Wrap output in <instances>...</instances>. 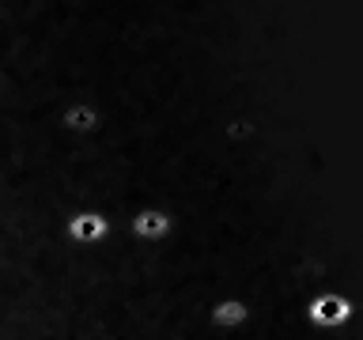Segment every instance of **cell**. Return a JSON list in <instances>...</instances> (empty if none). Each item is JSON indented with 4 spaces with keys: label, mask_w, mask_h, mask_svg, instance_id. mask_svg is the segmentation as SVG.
Wrapping results in <instances>:
<instances>
[{
    "label": "cell",
    "mask_w": 363,
    "mask_h": 340,
    "mask_svg": "<svg viewBox=\"0 0 363 340\" xmlns=\"http://www.w3.org/2000/svg\"><path fill=\"white\" fill-rule=\"evenodd\" d=\"M352 317H356V299L337 291H318L303 302V322L318 329V333H333V329H345Z\"/></svg>",
    "instance_id": "obj_1"
},
{
    "label": "cell",
    "mask_w": 363,
    "mask_h": 340,
    "mask_svg": "<svg viewBox=\"0 0 363 340\" xmlns=\"http://www.w3.org/2000/svg\"><path fill=\"white\" fill-rule=\"evenodd\" d=\"M178 231V212L163 208V204H144L129 215V234L140 246H159L167 238H174Z\"/></svg>",
    "instance_id": "obj_2"
},
{
    "label": "cell",
    "mask_w": 363,
    "mask_h": 340,
    "mask_svg": "<svg viewBox=\"0 0 363 340\" xmlns=\"http://www.w3.org/2000/svg\"><path fill=\"white\" fill-rule=\"evenodd\" d=\"M113 234V220L99 208H79L65 220V238L72 246H102Z\"/></svg>",
    "instance_id": "obj_3"
},
{
    "label": "cell",
    "mask_w": 363,
    "mask_h": 340,
    "mask_svg": "<svg viewBox=\"0 0 363 340\" xmlns=\"http://www.w3.org/2000/svg\"><path fill=\"white\" fill-rule=\"evenodd\" d=\"M57 125H61V132L76 136V140H87V136H95L102 129V110L91 98L65 102L61 113H57Z\"/></svg>",
    "instance_id": "obj_4"
},
{
    "label": "cell",
    "mask_w": 363,
    "mask_h": 340,
    "mask_svg": "<svg viewBox=\"0 0 363 340\" xmlns=\"http://www.w3.org/2000/svg\"><path fill=\"white\" fill-rule=\"evenodd\" d=\"M254 317V306H250L242 295H220L208 306V325L216 333H242Z\"/></svg>",
    "instance_id": "obj_5"
}]
</instances>
